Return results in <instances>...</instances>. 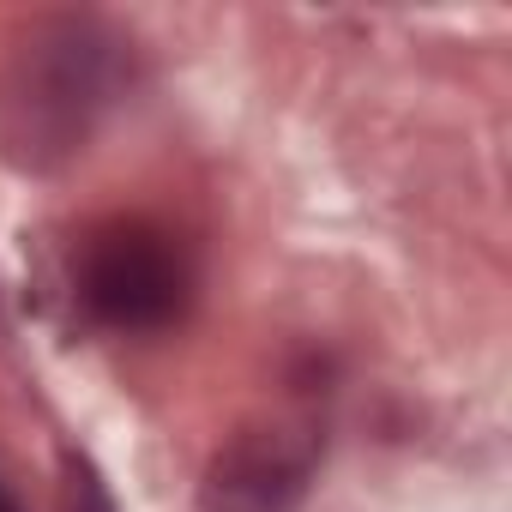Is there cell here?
Returning a JSON list of instances; mask_svg holds the SVG:
<instances>
[{
  "label": "cell",
  "mask_w": 512,
  "mask_h": 512,
  "mask_svg": "<svg viewBox=\"0 0 512 512\" xmlns=\"http://www.w3.org/2000/svg\"><path fill=\"white\" fill-rule=\"evenodd\" d=\"M115 91V43L91 19H43L19 37L0 85V139L19 169H61L85 151Z\"/></svg>",
  "instance_id": "cell-1"
},
{
  "label": "cell",
  "mask_w": 512,
  "mask_h": 512,
  "mask_svg": "<svg viewBox=\"0 0 512 512\" xmlns=\"http://www.w3.org/2000/svg\"><path fill=\"white\" fill-rule=\"evenodd\" d=\"M79 296H85V308L103 326L157 332L187 302V266H181V253L157 229H145V223H109L85 247Z\"/></svg>",
  "instance_id": "cell-2"
},
{
  "label": "cell",
  "mask_w": 512,
  "mask_h": 512,
  "mask_svg": "<svg viewBox=\"0 0 512 512\" xmlns=\"http://www.w3.org/2000/svg\"><path fill=\"white\" fill-rule=\"evenodd\" d=\"M320 464V434L302 422H253L211 452L199 512H296Z\"/></svg>",
  "instance_id": "cell-3"
},
{
  "label": "cell",
  "mask_w": 512,
  "mask_h": 512,
  "mask_svg": "<svg viewBox=\"0 0 512 512\" xmlns=\"http://www.w3.org/2000/svg\"><path fill=\"white\" fill-rule=\"evenodd\" d=\"M67 476H73V512H115V500H109L103 476H97L85 458H73V464H67Z\"/></svg>",
  "instance_id": "cell-4"
},
{
  "label": "cell",
  "mask_w": 512,
  "mask_h": 512,
  "mask_svg": "<svg viewBox=\"0 0 512 512\" xmlns=\"http://www.w3.org/2000/svg\"><path fill=\"white\" fill-rule=\"evenodd\" d=\"M0 512H19V506H13V494H7V488H0Z\"/></svg>",
  "instance_id": "cell-5"
}]
</instances>
